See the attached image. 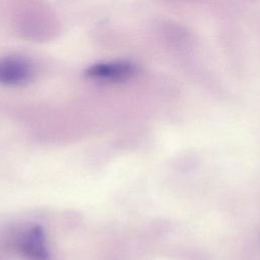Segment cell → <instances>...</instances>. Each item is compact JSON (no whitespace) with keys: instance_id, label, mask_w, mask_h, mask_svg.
I'll return each mask as SVG.
<instances>
[{"instance_id":"cell-1","label":"cell","mask_w":260,"mask_h":260,"mask_svg":"<svg viewBox=\"0 0 260 260\" xmlns=\"http://www.w3.org/2000/svg\"><path fill=\"white\" fill-rule=\"evenodd\" d=\"M136 72V66L126 60L95 63L85 70L88 78L106 82H123Z\"/></svg>"},{"instance_id":"cell-3","label":"cell","mask_w":260,"mask_h":260,"mask_svg":"<svg viewBox=\"0 0 260 260\" xmlns=\"http://www.w3.org/2000/svg\"><path fill=\"white\" fill-rule=\"evenodd\" d=\"M17 248L21 255L29 260H49L46 236L41 225H34L21 235Z\"/></svg>"},{"instance_id":"cell-2","label":"cell","mask_w":260,"mask_h":260,"mask_svg":"<svg viewBox=\"0 0 260 260\" xmlns=\"http://www.w3.org/2000/svg\"><path fill=\"white\" fill-rule=\"evenodd\" d=\"M34 76L31 63L22 57H4L0 59V84L20 86L26 84Z\"/></svg>"}]
</instances>
